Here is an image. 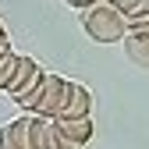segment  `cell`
Returning a JSON list of instances; mask_svg holds the SVG:
<instances>
[{"label": "cell", "mask_w": 149, "mask_h": 149, "mask_svg": "<svg viewBox=\"0 0 149 149\" xmlns=\"http://www.w3.org/2000/svg\"><path fill=\"white\" fill-rule=\"evenodd\" d=\"M64 85H68V78H61V74H53V71H43L39 85L22 100V107L32 117H50L53 121L57 110H61V100H64Z\"/></svg>", "instance_id": "cell-1"}, {"label": "cell", "mask_w": 149, "mask_h": 149, "mask_svg": "<svg viewBox=\"0 0 149 149\" xmlns=\"http://www.w3.org/2000/svg\"><path fill=\"white\" fill-rule=\"evenodd\" d=\"M82 29L89 32V39H96V43H117V39H124V18L114 7H107L103 0H96V4L85 7Z\"/></svg>", "instance_id": "cell-2"}, {"label": "cell", "mask_w": 149, "mask_h": 149, "mask_svg": "<svg viewBox=\"0 0 149 149\" xmlns=\"http://www.w3.org/2000/svg\"><path fill=\"white\" fill-rule=\"evenodd\" d=\"M39 78H43V68L36 64L32 57H25V53H14V71H11V82H7V89H4V92H7L11 100L22 103L29 92L39 85Z\"/></svg>", "instance_id": "cell-3"}, {"label": "cell", "mask_w": 149, "mask_h": 149, "mask_svg": "<svg viewBox=\"0 0 149 149\" xmlns=\"http://www.w3.org/2000/svg\"><path fill=\"white\" fill-rule=\"evenodd\" d=\"M89 114H92V92L82 82H68L64 85L61 110H57L53 121H89Z\"/></svg>", "instance_id": "cell-4"}, {"label": "cell", "mask_w": 149, "mask_h": 149, "mask_svg": "<svg viewBox=\"0 0 149 149\" xmlns=\"http://www.w3.org/2000/svg\"><path fill=\"white\" fill-rule=\"evenodd\" d=\"M124 57L135 68H149V29H124Z\"/></svg>", "instance_id": "cell-5"}, {"label": "cell", "mask_w": 149, "mask_h": 149, "mask_svg": "<svg viewBox=\"0 0 149 149\" xmlns=\"http://www.w3.org/2000/svg\"><path fill=\"white\" fill-rule=\"evenodd\" d=\"M0 149H29V114L0 128Z\"/></svg>", "instance_id": "cell-6"}, {"label": "cell", "mask_w": 149, "mask_h": 149, "mask_svg": "<svg viewBox=\"0 0 149 149\" xmlns=\"http://www.w3.org/2000/svg\"><path fill=\"white\" fill-rule=\"evenodd\" d=\"M29 149H53V121L29 114Z\"/></svg>", "instance_id": "cell-7"}, {"label": "cell", "mask_w": 149, "mask_h": 149, "mask_svg": "<svg viewBox=\"0 0 149 149\" xmlns=\"http://www.w3.org/2000/svg\"><path fill=\"white\" fill-rule=\"evenodd\" d=\"M53 124H57V132H61L71 146H78V149L92 139V121H53Z\"/></svg>", "instance_id": "cell-8"}, {"label": "cell", "mask_w": 149, "mask_h": 149, "mask_svg": "<svg viewBox=\"0 0 149 149\" xmlns=\"http://www.w3.org/2000/svg\"><path fill=\"white\" fill-rule=\"evenodd\" d=\"M124 29H149V0H142L132 14H124Z\"/></svg>", "instance_id": "cell-9"}, {"label": "cell", "mask_w": 149, "mask_h": 149, "mask_svg": "<svg viewBox=\"0 0 149 149\" xmlns=\"http://www.w3.org/2000/svg\"><path fill=\"white\" fill-rule=\"evenodd\" d=\"M11 71H14V53L0 57V92L7 89V82H11Z\"/></svg>", "instance_id": "cell-10"}, {"label": "cell", "mask_w": 149, "mask_h": 149, "mask_svg": "<svg viewBox=\"0 0 149 149\" xmlns=\"http://www.w3.org/2000/svg\"><path fill=\"white\" fill-rule=\"evenodd\" d=\"M103 4H107V7H114V11H117V14L124 18V14H132V11H135V7L142 4V0H103Z\"/></svg>", "instance_id": "cell-11"}, {"label": "cell", "mask_w": 149, "mask_h": 149, "mask_svg": "<svg viewBox=\"0 0 149 149\" xmlns=\"http://www.w3.org/2000/svg\"><path fill=\"white\" fill-rule=\"evenodd\" d=\"M53 149H78V146H71V142L57 132V124H53Z\"/></svg>", "instance_id": "cell-12"}, {"label": "cell", "mask_w": 149, "mask_h": 149, "mask_svg": "<svg viewBox=\"0 0 149 149\" xmlns=\"http://www.w3.org/2000/svg\"><path fill=\"white\" fill-rule=\"evenodd\" d=\"M7 53H14V50H11V39H7V29L0 25V57H7Z\"/></svg>", "instance_id": "cell-13"}, {"label": "cell", "mask_w": 149, "mask_h": 149, "mask_svg": "<svg viewBox=\"0 0 149 149\" xmlns=\"http://www.w3.org/2000/svg\"><path fill=\"white\" fill-rule=\"evenodd\" d=\"M89 4H96V0H71V7H89Z\"/></svg>", "instance_id": "cell-14"}]
</instances>
